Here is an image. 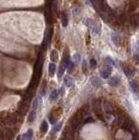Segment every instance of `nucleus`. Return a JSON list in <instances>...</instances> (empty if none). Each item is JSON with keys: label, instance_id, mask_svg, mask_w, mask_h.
<instances>
[{"label": "nucleus", "instance_id": "obj_20", "mask_svg": "<svg viewBox=\"0 0 139 140\" xmlns=\"http://www.w3.org/2000/svg\"><path fill=\"white\" fill-rule=\"evenodd\" d=\"M104 109L108 113H111L112 112V107L109 103H105L104 104Z\"/></svg>", "mask_w": 139, "mask_h": 140}, {"label": "nucleus", "instance_id": "obj_19", "mask_svg": "<svg viewBox=\"0 0 139 140\" xmlns=\"http://www.w3.org/2000/svg\"><path fill=\"white\" fill-rule=\"evenodd\" d=\"M35 117H36V113H35V111H32L28 116L29 122H33V121H34Z\"/></svg>", "mask_w": 139, "mask_h": 140}, {"label": "nucleus", "instance_id": "obj_16", "mask_svg": "<svg viewBox=\"0 0 139 140\" xmlns=\"http://www.w3.org/2000/svg\"><path fill=\"white\" fill-rule=\"evenodd\" d=\"M67 68H68V71L69 73L73 72V70H74V61H69V63H68V65L67 66Z\"/></svg>", "mask_w": 139, "mask_h": 140}, {"label": "nucleus", "instance_id": "obj_15", "mask_svg": "<svg viewBox=\"0 0 139 140\" xmlns=\"http://www.w3.org/2000/svg\"><path fill=\"white\" fill-rule=\"evenodd\" d=\"M61 127H62V122H60V123L56 124L53 128H52V133H56V132L60 131L61 129Z\"/></svg>", "mask_w": 139, "mask_h": 140}, {"label": "nucleus", "instance_id": "obj_25", "mask_svg": "<svg viewBox=\"0 0 139 140\" xmlns=\"http://www.w3.org/2000/svg\"><path fill=\"white\" fill-rule=\"evenodd\" d=\"M55 122H56V119L54 117H52V116H50V122L52 124H54Z\"/></svg>", "mask_w": 139, "mask_h": 140}, {"label": "nucleus", "instance_id": "obj_8", "mask_svg": "<svg viewBox=\"0 0 139 140\" xmlns=\"http://www.w3.org/2000/svg\"><path fill=\"white\" fill-rule=\"evenodd\" d=\"M84 24L87 27L92 29L93 28L94 25H95V22H94V20L91 19V18H86V19L84 20Z\"/></svg>", "mask_w": 139, "mask_h": 140}, {"label": "nucleus", "instance_id": "obj_10", "mask_svg": "<svg viewBox=\"0 0 139 140\" xmlns=\"http://www.w3.org/2000/svg\"><path fill=\"white\" fill-rule=\"evenodd\" d=\"M68 17L66 15L65 13H62L61 14V24L64 27L68 26Z\"/></svg>", "mask_w": 139, "mask_h": 140}, {"label": "nucleus", "instance_id": "obj_13", "mask_svg": "<svg viewBox=\"0 0 139 140\" xmlns=\"http://www.w3.org/2000/svg\"><path fill=\"white\" fill-rule=\"evenodd\" d=\"M65 69H66V67L63 65V64H61V67H60V68H59V71H58V77H59V78H61V77L64 74Z\"/></svg>", "mask_w": 139, "mask_h": 140}, {"label": "nucleus", "instance_id": "obj_14", "mask_svg": "<svg viewBox=\"0 0 139 140\" xmlns=\"http://www.w3.org/2000/svg\"><path fill=\"white\" fill-rule=\"evenodd\" d=\"M130 86L131 89H132L134 92H137V82H136V81H134V80L130 81Z\"/></svg>", "mask_w": 139, "mask_h": 140}, {"label": "nucleus", "instance_id": "obj_17", "mask_svg": "<svg viewBox=\"0 0 139 140\" xmlns=\"http://www.w3.org/2000/svg\"><path fill=\"white\" fill-rule=\"evenodd\" d=\"M73 61L74 63H79L80 61V55L79 53H75L73 55Z\"/></svg>", "mask_w": 139, "mask_h": 140}, {"label": "nucleus", "instance_id": "obj_9", "mask_svg": "<svg viewBox=\"0 0 139 140\" xmlns=\"http://www.w3.org/2000/svg\"><path fill=\"white\" fill-rule=\"evenodd\" d=\"M124 73H125V74H126L127 76L131 77V76H133V75H134L135 71H133V70L131 69L130 67H125V68H124Z\"/></svg>", "mask_w": 139, "mask_h": 140}, {"label": "nucleus", "instance_id": "obj_6", "mask_svg": "<svg viewBox=\"0 0 139 140\" xmlns=\"http://www.w3.org/2000/svg\"><path fill=\"white\" fill-rule=\"evenodd\" d=\"M39 130H40V131H41L42 133H46V131H48V123L46 120H44L41 122V124L39 126Z\"/></svg>", "mask_w": 139, "mask_h": 140}, {"label": "nucleus", "instance_id": "obj_3", "mask_svg": "<svg viewBox=\"0 0 139 140\" xmlns=\"http://www.w3.org/2000/svg\"><path fill=\"white\" fill-rule=\"evenodd\" d=\"M121 82V80H120L119 77H116V76H114L112 78H110L109 80V83L110 84L111 86H118Z\"/></svg>", "mask_w": 139, "mask_h": 140}, {"label": "nucleus", "instance_id": "obj_7", "mask_svg": "<svg viewBox=\"0 0 139 140\" xmlns=\"http://www.w3.org/2000/svg\"><path fill=\"white\" fill-rule=\"evenodd\" d=\"M64 84L68 88L72 87L74 85V80L69 76H66L65 79H64Z\"/></svg>", "mask_w": 139, "mask_h": 140}, {"label": "nucleus", "instance_id": "obj_23", "mask_svg": "<svg viewBox=\"0 0 139 140\" xmlns=\"http://www.w3.org/2000/svg\"><path fill=\"white\" fill-rule=\"evenodd\" d=\"M106 61L109 62V63H110L111 65H115V61H113V60L111 59V58H109V57H107L106 58Z\"/></svg>", "mask_w": 139, "mask_h": 140}, {"label": "nucleus", "instance_id": "obj_4", "mask_svg": "<svg viewBox=\"0 0 139 140\" xmlns=\"http://www.w3.org/2000/svg\"><path fill=\"white\" fill-rule=\"evenodd\" d=\"M111 68L110 67H108V68H106L104 70H102V72L101 73V74H102V77L104 79H107L108 77H109V75H110L111 74Z\"/></svg>", "mask_w": 139, "mask_h": 140}, {"label": "nucleus", "instance_id": "obj_18", "mask_svg": "<svg viewBox=\"0 0 139 140\" xmlns=\"http://www.w3.org/2000/svg\"><path fill=\"white\" fill-rule=\"evenodd\" d=\"M51 59L53 61H56L58 60V52L55 50H52V52H51Z\"/></svg>", "mask_w": 139, "mask_h": 140}, {"label": "nucleus", "instance_id": "obj_24", "mask_svg": "<svg viewBox=\"0 0 139 140\" xmlns=\"http://www.w3.org/2000/svg\"><path fill=\"white\" fill-rule=\"evenodd\" d=\"M73 13H74V15H78L79 13H80V10L78 8H75L73 10Z\"/></svg>", "mask_w": 139, "mask_h": 140}, {"label": "nucleus", "instance_id": "obj_11", "mask_svg": "<svg viewBox=\"0 0 139 140\" xmlns=\"http://www.w3.org/2000/svg\"><path fill=\"white\" fill-rule=\"evenodd\" d=\"M55 71H56V66L54 63H50L49 64V74L51 76H52L54 74Z\"/></svg>", "mask_w": 139, "mask_h": 140}, {"label": "nucleus", "instance_id": "obj_22", "mask_svg": "<svg viewBox=\"0 0 139 140\" xmlns=\"http://www.w3.org/2000/svg\"><path fill=\"white\" fill-rule=\"evenodd\" d=\"M92 83H93V85H97V84H100V81L98 80V78H96V77H94L93 79H92Z\"/></svg>", "mask_w": 139, "mask_h": 140}, {"label": "nucleus", "instance_id": "obj_26", "mask_svg": "<svg viewBox=\"0 0 139 140\" xmlns=\"http://www.w3.org/2000/svg\"><path fill=\"white\" fill-rule=\"evenodd\" d=\"M60 94L61 95V96H63L64 94H65V88H64V87L61 88V89H60Z\"/></svg>", "mask_w": 139, "mask_h": 140}, {"label": "nucleus", "instance_id": "obj_2", "mask_svg": "<svg viewBox=\"0 0 139 140\" xmlns=\"http://www.w3.org/2000/svg\"><path fill=\"white\" fill-rule=\"evenodd\" d=\"M33 136V131L32 129H30L26 131V133H24L22 135L21 138L22 139H32Z\"/></svg>", "mask_w": 139, "mask_h": 140}, {"label": "nucleus", "instance_id": "obj_1", "mask_svg": "<svg viewBox=\"0 0 139 140\" xmlns=\"http://www.w3.org/2000/svg\"><path fill=\"white\" fill-rule=\"evenodd\" d=\"M111 38H112V40H113L114 43H115L116 46H119L120 43H121V38H120L119 34L116 33H112Z\"/></svg>", "mask_w": 139, "mask_h": 140}, {"label": "nucleus", "instance_id": "obj_5", "mask_svg": "<svg viewBox=\"0 0 139 140\" xmlns=\"http://www.w3.org/2000/svg\"><path fill=\"white\" fill-rule=\"evenodd\" d=\"M42 103V99L41 97L39 96V97H37V98H35L33 102V109H38V108L41 105Z\"/></svg>", "mask_w": 139, "mask_h": 140}, {"label": "nucleus", "instance_id": "obj_21", "mask_svg": "<svg viewBox=\"0 0 139 140\" xmlns=\"http://www.w3.org/2000/svg\"><path fill=\"white\" fill-rule=\"evenodd\" d=\"M90 67H91L92 68H96V67H97V61H96V60L92 59L91 61H90Z\"/></svg>", "mask_w": 139, "mask_h": 140}, {"label": "nucleus", "instance_id": "obj_12", "mask_svg": "<svg viewBox=\"0 0 139 140\" xmlns=\"http://www.w3.org/2000/svg\"><path fill=\"white\" fill-rule=\"evenodd\" d=\"M58 95H59V91H58V90L57 89L52 90V92L50 94V100L53 101V100H55V99H57Z\"/></svg>", "mask_w": 139, "mask_h": 140}]
</instances>
